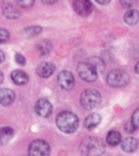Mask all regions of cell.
I'll return each instance as SVG.
<instances>
[{
	"label": "cell",
	"instance_id": "1f68e13d",
	"mask_svg": "<svg viewBox=\"0 0 139 156\" xmlns=\"http://www.w3.org/2000/svg\"><path fill=\"white\" fill-rule=\"evenodd\" d=\"M2 81H3V74L0 72V85L2 83Z\"/></svg>",
	"mask_w": 139,
	"mask_h": 156
},
{
	"label": "cell",
	"instance_id": "8992f818",
	"mask_svg": "<svg viewBox=\"0 0 139 156\" xmlns=\"http://www.w3.org/2000/svg\"><path fill=\"white\" fill-rule=\"evenodd\" d=\"M77 73L83 80L93 83L97 79L98 72L89 62H81L77 66Z\"/></svg>",
	"mask_w": 139,
	"mask_h": 156
},
{
	"label": "cell",
	"instance_id": "44dd1931",
	"mask_svg": "<svg viewBox=\"0 0 139 156\" xmlns=\"http://www.w3.org/2000/svg\"><path fill=\"white\" fill-rule=\"evenodd\" d=\"M42 30V28L40 26H28L27 28L24 29V34L28 37H34V36H37L38 34H40Z\"/></svg>",
	"mask_w": 139,
	"mask_h": 156
},
{
	"label": "cell",
	"instance_id": "e0dca14e",
	"mask_svg": "<svg viewBox=\"0 0 139 156\" xmlns=\"http://www.w3.org/2000/svg\"><path fill=\"white\" fill-rule=\"evenodd\" d=\"M124 21L128 25H136L139 22V11L130 9L124 14Z\"/></svg>",
	"mask_w": 139,
	"mask_h": 156
},
{
	"label": "cell",
	"instance_id": "8fae6325",
	"mask_svg": "<svg viewBox=\"0 0 139 156\" xmlns=\"http://www.w3.org/2000/svg\"><path fill=\"white\" fill-rule=\"evenodd\" d=\"M15 100V93L11 89L2 88L0 89V104L2 106H9Z\"/></svg>",
	"mask_w": 139,
	"mask_h": 156
},
{
	"label": "cell",
	"instance_id": "5b68a950",
	"mask_svg": "<svg viewBox=\"0 0 139 156\" xmlns=\"http://www.w3.org/2000/svg\"><path fill=\"white\" fill-rule=\"evenodd\" d=\"M50 145L42 139H36L29 144L28 156H49Z\"/></svg>",
	"mask_w": 139,
	"mask_h": 156
},
{
	"label": "cell",
	"instance_id": "cb8c5ba5",
	"mask_svg": "<svg viewBox=\"0 0 139 156\" xmlns=\"http://www.w3.org/2000/svg\"><path fill=\"white\" fill-rule=\"evenodd\" d=\"M15 62H16L17 64H20V65H22V66H24L25 64H26V58H24V55L23 54H21V53H15Z\"/></svg>",
	"mask_w": 139,
	"mask_h": 156
},
{
	"label": "cell",
	"instance_id": "83f0119b",
	"mask_svg": "<svg viewBox=\"0 0 139 156\" xmlns=\"http://www.w3.org/2000/svg\"><path fill=\"white\" fill-rule=\"evenodd\" d=\"M3 61H5V53H3V52L0 50V64L2 63Z\"/></svg>",
	"mask_w": 139,
	"mask_h": 156
},
{
	"label": "cell",
	"instance_id": "d6986e66",
	"mask_svg": "<svg viewBox=\"0 0 139 156\" xmlns=\"http://www.w3.org/2000/svg\"><path fill=\"white\" fill-rule=\"evenodd\" d=\"M36 48L40 55H48L52 49V44L48 40H42V41H39L37 44Z\"/></svg>",
	"mask_w": 139,
	"mask_h": 156
},
{
	"label": "cell",
	"instance_id": "ffe728a7",
	"mask_svg": "<svg viewBox=\"0 0 139 156\" xmlns=\"http://www.w3.org/2000/svg\"><path fill=\"white\" fill-rule=\"evenodd\" d=\"M89 63L91 64V65L93 66V67L97 69V72L99 73V72H103L105 68V64H104V61H103L102 58H98V56H93V58L89 60Z\"/></svg>",
	"mask_w": 139,
	"mask_h": 156
},
{
	"label": "cell",
	"instance_id": "4fadbf2b",
	"mask_svg": "<svg viewBox=\"0 0 139 156\" xmlns=\"http://www.w3.org/2000/svg\"><path fill=\"white\" fill-rule=\"evenodd\" d=\"M101 122V116L97 113H93V114L88 115L87 117L84 120V126L85 128H87L88 130H93L95 129L96 127L99 126V124Z\"/></svg>",
	"mask_w": 139,
	"mask_h": 156
},
{
	"label": "cell",
	"instance_id": "4dcf8cb0",
	"mask_svg": "<svg viewBox=\"0 0 139 156\" xmlns=\"http://www.w3.org/2000/svg\"><path fill=\"white\" fill-rule=\"evenodd\" d=\"M56 1H46V0H42V3H48V5H51V3H54Z\"/></svg>",
	"mask_w": 139,
	"mask_h": 156
},
{
	"label": "cell",
	"instance_id": "f1b7e54d",
	"mask_svg": "<svg viewBox=\"0 0 139 156\" xmlns=\"http://www.w3.org/2000/svg\"><path fill=\"white\" fill-rule=\"evenodd\" d=\"M98 3H100V5H108V3H110V0H107V1H102V0H97Z\"/></svg>",
	"mask_w": 139,
	"mask_h": 156
},
{
	"label": "cell",
	"instance_id": "7a4b0ae2",
	"mask_svg": "<svg viewBox=\"0 0 139 156\" xmlns=\"http://www.w3.org/2000/svg\"><path fill=\"white\" fill-rule=\"evenodd\" d=\"M57 126L64 133H73L77 130L79 120L74 113L64 111L61 112L56 118Z\"/></svg>",
	"mask_w": 139,
	"mask_h": 156
},
{
	"label": "cell",
	"instance_id": "484cf974",
	"mask_svg": "<svg viewBox=\"0 0 139 156\" xmlns=\"http://www.w3.org/2000/svg\"><path fill=\"white\" fill-rule=\"evenodd\" d=\"M135 130H136V127L132 124V122H128L125 125V131H127L128 133H133Z\"/></svg>",
	"mask_w": 139,
	"mask_h": 156
},
{
	"label": "cell",
	"instance_id": "6da1fadb",
	"mask_svg": "<svg viewBox=\"0 0 139 156\" xmlns=\"http://www.w3.org/2000/svg\"><path fill=\"white\" fill-rule=\"evenodd\" d=\"M79 150L83 156H101L105 152V144L99 138L87 136L81 143Z\"/></svg>",
	"mask_w": 139,
	"mask_h": 156
},
{
	"label": "cell",
	"instance_id": "30bf717a",
	"mask_svg": "<svg viewBox=\"0 0 139 156\" xmlns=\"http://www.w3.org/2000/svg\"><path fill=\"white\" fill-rule=\"evenodd\" d=\"M1 5H2V13L7 19L15 20V19H19V17L21 16L20 10H17V8L15 7L13 3L2 2Z\"/></svg>",
	"mask_w": 139,
	"mask_h": 156
},
{
	"label": "cell",
	"instance_id": "9a60e30c",
	"mask_svg": "<svg viewBox=\"0 0 139 156\" xmlns=\"http://www.w3.org/2000/svg\"><path fill=\"white\" fill-rule=\"evenodd\" d=\"M11 79L15 85L22 86L28 81V76L26 75V73H24L23 71L20 69H15L11 73Z\"/></svg>",
	"mask_w": 139,
	"mask_h": 156
},
{
	"label": "cell",
	"instance_id": "5bb4252c",
	"mask_svg": "<svg viewBox=\"0 0 139 156\" xmlns=\"http://www.w3.org/2000/svg\"><path fill=\"white\" fill-rule=\"evenodd\" d=\"M122 150L126 153H133L137 150V146H138V142L135 138L133 136H128V138H125L124 140H122Z\"/></svg>",
	"mask_w": 139,
	"mask_h": 156
},
{
	"label": "cell",
	"instance_id": "603a6c76",
	"mask_svg": "<svg viewBox=\"0 0 139 156\" xmlns=\"http://www.w3.org/2000/svg\"><path fill=\"white\" fill-rule=\"evenodd\" d=\"M9 36H10V34L7 29L1 28V27H0V44L7 41L8 39H9Z\"/></svg>",
	"mask_w": 139,
	"mask_h": 156
},
{
	"label": "cell",
	"instance_id": "277c9868",
	"mask_svg": "<svg viewBox=\"0 0 139 156\" xmlns=\"http://www.w3.org/2000/svg\"><path fill=\"white\" fill-rule=\"evenodd\" d=\"M130 75L122 69H114L107 76V83L109 86L114 88L125 87L130 83Z\"/></svg>",
	"mask_w": 139,
	"mask_h": 156
},
{
	"label": "cell",
	"instance_id": "7c38bea8",
	"mask_svg": "<svg viewBox=\"0 0 139 156\" xmlns=\"http://www.w3.org/2000/svg\"><path fill=\"white\" fill-rule=\"evenodd\" d=\"M56 71V66L54 64L50 63V62H44V63H40L37 67V74H38L40 77L48 78L50 76H52V74Z\"/></svg>",
	"mask_w": 139,
	"mask_h": 156
},
{
	"label": "cell",
	"instance_id": "7402d4cb",
	"mask_svg": "<svg viewBox=\"0 0 139 156\" xmlns=\"http://www.w3.org/2000/svg\"><path fill=\"white\" fill-rule=\"evenodd\" d=\"M130 122H132V124L136 127V129H137V128H139V108L135 110V112L133 113Z\"/></svg>",
	"mask_w": 139,
	"mask_h": 156
},
{
	"label": "cell",
	"instance_id": "d6a6232c",
	"mask_svg": "<svg viewBox=\"0 0 139 156\" xmlns=\"http://www.w3.org/2000/svg\"><path fill=\"white\" fill-rule=\"evenodd\" d=\"M22 156H26V155H22ZM27 156H28V155H27Z\"/></svg>",
	"mask_w": 139,
	"mask_h": 156
},
{
	"label": "cell",
	"instance_id": "3957f363",
	"mask_svg": "<svg viewBox=\"0 0 139 156\" xmlns=\"http://www.w3.org/2000/svg\"><path fill=\"white\" fill-rule=\"evenodd\" d=\"M101 94L95 89H87L81 94V104L85 110H93L100 104Z\"/></svg>",
	"mask_w": 139,
	"mask_h": 156
},
{
	"label": "cell",
	"instance_id": "ba28073f",
	"mask_svg": "<svg viewBox=\"0 0 139 156\" xmlns=\"http://www.w3.org/2000/svg\"><path fill=\"white\" fill-rule=\"evenodd\" d=\"M73 8L77 14L82 16H87L93 12V5L88 0H75L73 2Z\"/></svg>",
	"mask_w": 139,
	"mask_h": 156
},
{
	"label": "cell",
	"instance_id": "52a82bcc",
	"mask_svg": "<svg viewBox=\"0 0 139 156\" xmlns=\"http://www.w3.org/2000/svg\"><path fill=\"white\" fill-rule=\"evenodd\" d=\"M58 83L64 90H71L75 85V79L71 72L62 71L58 75Z\"/></svg>",
	"mask_w": 139,
	"mask_h": 156
},
{
	"label": "cell",
	"instance_id": "ac0fdd59",
	"mask_svg": "<svg viewBox=\"0 0 139 156\" xmlns=\"http://www.w3.org/2000/svg\"><path fill=\"white\" fill-rule=\"evenodd\" d=\"M107 143L110 146H116L120 143H122V136L119 131L112 130L108 133L107 136Z\"/></svg>",
	"mask_w": 139,
	"mask_h": 156
},
{
	"label": "cell",
	"instance_id": "9c48e42d",
	"mask_svg": "<svg viewBox=\"0 0 139 156\" xmlns=\"http://www.w3.org/2000/svg\"><path fill=\"white\" fill-rule=\"evenodd\" d=\"M35 111L42 117H49L52 113V104L47 99H39L35 104Z\"/></svg>",
	"mask_w": 139,
	"mask_h": 156
},
{
	"label": "cell",
	"instance_id": "d4e9b609",
	"mask_svg": "<svg viewBox=\"0 0 139 156\" xmlns=\"http://www.w3.org/2000/svg\"><path fill=\"white\" fill-rule=\"evenodd\" d=\"M17 5H20L21 8H24V9H28L34 5V1L32 0H24V1H17Z\"/></svg>",
	"mask_w": 139,
	"mask_h": 156
},
{
	"label": "cell",
	"instance_id": "2e32d148",
	"mask_svg": "<svg viewBox=\"0 0 139 156\" xmlns=\"http://www.w3.org/2000/svg\"><path fill=\"white\" fill-rule=\"evenodd\" d=\"M14 136V131L10 127H1L0 128V144H8Z\"/></svg>",
	"mask_w": 139,
	"mask_h": 156
},
{
	"label": "cell",
	"instance_id": "4316f807",
	"mask_svg": "<svg viewBox=\"0 0 139 156\" xmlns=\"http://www.w3.org/2000/svg\"><path fill=\"white\" fill-rule=\"evenodd\" d=\"M133 3H134V2H132V1H122V5H124V7H126L127 9H130V7L133 5Z\"/></svg>",
	"mask_w": 139,
	"mask_h": 156
},
{
	"label": "cell",
	"instance_id": "f546056e",
	"mask_svg": "<svg viewBox=\"0 0 139 156\" xmlns=\"http://www.w3.org/2000/svg\"><path fill=\"white\" fill-rule=\"evenodd\" d=\"M135 72L139 75V62L136 64V66H135Z\"/></svg>",
	"mask_w": 139,
	"mask_h": 156
}]
</instances>
